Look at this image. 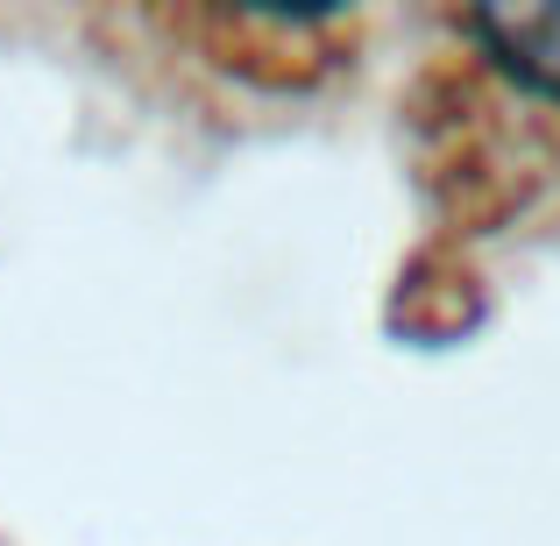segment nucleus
<instances>
[{"mask_svg": "<svg viewBox=\"0 0 560 546\" xmlns=\"http://www.w3.org/2000/svg\"><path fill=\"white\" fill-rule=\"evenodd\" d=\"M462 36L518 93L560 100V8H476L462 14Z\"/></svg>", "mask_w": 560, "mask_h": 546, "instance_id": "nucleus-1", "label": "nucleus"}]
</instances>
